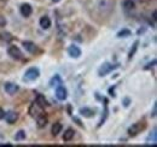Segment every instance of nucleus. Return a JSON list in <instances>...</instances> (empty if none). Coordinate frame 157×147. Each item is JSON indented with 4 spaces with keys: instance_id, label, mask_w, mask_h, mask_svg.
Here are the masks:
<instances>
[{
    "instance_id": "1",
    "label": "nucleus",
    "mask_w": 157,
    "mask_h": 147,
    "mask_svg": "<svg viewBox=\"0 0 157 147\" xmlns=\"http://www.w3.org/2000/svg\"><path fill=\"white\" fill-rule=\"evenodd\" d=\"M145 128H146V123L145 122H137V123L132 124V127H129L128 134H129V136H136L139 133H141Z\"/></svg>"
},
{
    "instance_id": "2",
    "label": "nucleus",
    "mask_w": 157,
    "mask_h": 147,
    "mask_svg": "<svg viewBox=\"0 0 157 147\" xmlns=\"http://www.w3.org/2000/svg\"><path fill=\"white\" fill-rule=\"evenodd\" d=\"M116 68H118L117 64H109V63H105V64H103V65L99 68L98 75L99 76H105L106 74H109L110 71L115 70Z\"/></svg>"
},
{
    "instance_id": "3",
    "label": "nucleus",
    "mask_w": 157,
    "mask_h": 147,
    "mask_svg": "<svg viewBox=\"0 0 157 147\" xmlns=\"http://www.w3.org/2000/svg\"><path fill=\"white\" fill-rule=\"evenodd\" d=\"M39 70L36 68H30L25 71V75H24V81H35L38 77H39Z\"/></svg>"
},
{
    "instance_id": "4",
    "label": "nucleus",
    "mask_w": 157,
    "mask_h": 147,
    "mask_svg": "<svg viewBox=\"0 0 157 147\" xmlns=\"http://www.w3.org/2000/svg\"><path fill=\"white\" fill-rule=\"evenodd\" d=\"M9 55H11L13 59H22L23 58V55H22V52H21V50L18 47H16V46H10L9 47Z\"/></svg>"
},
{
    "instance_id": "5",
    "label": "nucleus",
    "mask_w": 157,
    "mask_h": 147,
    "mask_svg": "<svg viewBox=\"0 0 157 147\" xmlns=\"http://www.w3.org/2000/svg\"><path fill=\"white\" fill-rule=\"evenodd\" d=\"M5 119H6V122L9 123V124H13V123H16V121L18 119V113H16V112H13V111H9L7 113H5Z\"/></svg>"
},
{
    "instance_id": "6",
    "label": "nucleus",
    "mask_w": 157,
    "mask_h": 147,
    "mask_svg": "<svg viewBox=\"0 0 157 147\" xmlns=\"http://www.w3.org/2000/svg\"><path fill=\"white\" fill-rule=\"evenodd\" d=\"M20 11H21V15L23 17H29L32 15V11L33 10H32V6L29 4H23V5H21Z\"/></svg>"
},
{
    "instance_id": "7",
    "label": "nucleus",
    "mask_w": 157,
    "mask_h": 147,
    "mask_svg": "<svg viewBox=\"0 0 157 147\" xmlns=\"http://www.w3.org/2000/svg\"><path fill=\"white\" fill-rule=\"evenodd\" d=\"M56 96L58 98L59 100H65L67 96H68L67 89H65L63 86H58V87L56 88Z\"/></svg>"
},
{
    "instance_id": "8",
    "label": "nucleus",
    "mask_w": 157,
    "mask_h": 147,
    "mask_svg": "<svg viewBox=\"0 0 157 147\" xmlns=\"http://www.w3.org/2000/svg\"><path fill=\"white\" fill-rule=\"evenodd\" d=\"M29 113H30V116H33V117H38L39 115L42 113V107H40L36 103H34V104L30 106V109H29Z\"/></svg>"
},
{
    "instance_id": "9",
    "label": "nucleus",
    "mask_w": 157,
    "mask_h": 147,
    "mask_svg": "<svg viewBox=\"0 0 157 147\" xmlns=\"http://www.w3.org/2000/svg\"><path fill=\"white\" fill-rule=\"evenodd\" d=\"M68 53L70 57H73V58H78L80 55H81V50L78 48V46H70L69 48H68Z\"/></svg>"
},
{
    "instance_id": "10",
    "label": "nucleus",
    "mask_w": 157,
    "mask_h": 147,
    "mask_svg": "<svg viewBox=\"0 0 157 147\" xmlns=\"http://www.w3.org/2000/svg\"><path fill=\"white\" fill-rule=\"evenodd\" d=\"M5 91L6 93H9V94H16V92L18 91V86L17 85H15V83H6L5 85Z\"/></svg>"
},
{
    "instance_id": "11",
    "label": "nucleus",
    "mask_w": 157,
    "mask_h": 147,
    "mask_svg": "<svg viewBox=\"0 0 157 147\" xmlns=\"http://www.w3.org/2000/svg\"><path fill=\"white\" fill-rule=\"evenodd\" d=\"M23 46H24V48H25L29 53H35V52H36V46H35V43H33V42H30V41H24V42H23Z\"/></svg>"
},
{
    "instance_id": "12",
    "label": "nucleus",
    "mask_w": 157,
    "mask_h": 147,
    "mask_svg": "<svg viewBox=\"0 0 157 147\" xmlns=\"http://www.w3.org/2000/svg\"><path fill=\"white\" fill-rule=\"evenodd\" d=\"M40 27L42 29H48L51 27V19L48 18L47 16H44L40 18Z\"/></svg>"
},
{
    "instance_id": "13",
    "label": "nucleus",
    "mask_w": 157,
    "mask_h": 147,
    "mask_svg": "<svg viewBox=\"0 0 157 147\" xmlns=\"http://www.w3.org/2000/svg\"><path fill=\"white\" fill-rule=\"evenodd\" d=\"M62 85H63V81H62L59 75H55V77H52L51 81H50V86L51 87H58V86H62Z\"/></svg>"
},
{
    "instance_id": "14",
    "label": "nucleus",
    "mask_w": 157,
    "mask_h": 147,
    "mask_svg": "<svg viewBox=\"0 0 157 147\" xmlns=\"http://www.w3.org/2000/svg\"><path fill=\"white\" fill-rule=\"evenodd\" d=\"M35 103L39 105L40 107H42V109H45V107L47 106V101H46L45 96L41 95V94H38V96H36V99H35Z\"/></svg>"
},
{
    "instance_id": "15",
    "label": "nucleus",
    "mask_w": 157,
    "mask_h": 147,
    "mask_svg": "<svg viewBox=\"0 0 157 147\" xmlns=\"http://www.w3.org/2000/svg\"><path fill=\"white\" fill-rule=\"evenodd\" d=\"M36 122H38V127L39 128H44L47 124V117L45 115H39L36 117Z\"/></svg>"
},
{
    "instance_id": "16",
    "label": "nucleus",
    "mask_w": 157,
    "mask_h": 147,
    "mask_svg": "<svg viewBox=\"0 0 157 147\" xmlns=\"http://www.w3.org/2000/svg\"><path fill=\"white\" fill-rule=\"evenodd\" d=\"M74 133H75V131L71 128L67 129L65 133H64V135H63V140H64V141H70V140L74 138Z\"/></svg>"
},
{
    "instance_id": "17",
    "label": "nucleus",
    "mask_w": 157,
    "mask_h": 147,
    "mask_svg": "<svg viewBox=\"0 0 157 147\" xmlns=\"http://www.w3.org/2000/svg\"><path fill=\"white\" fill-rule=\"evenodd\" d=\"M62 128H63V127H62V124H60V123H58V122H57V123H55V124L52 126V129H51V133H52V135L57 136L59 133L62 131Z\"/></svg>"
},
{
    "instance_id": "18",
    "label": "nucleus",
    "mask_w": 157,
    "mask_h": 147,
    "mask_svg": "<svg viewBox=\"0 0 157 147\" xmlns=\"http://www.w3.org/2000/svg\"><path fill=\"white\" fill-rule=\"evenodd\" d=\"M81 115L85 116V117H92L94 116V111L93 110H90V109H81Z\"/></svg>"
},
{
    "instance_id": "19",
    "label": "nucleus",
    "mask_w": 157,
    "mask_h": 147,
    "mask_svg": "<svg viewBox=\"0 0 157 147\" xmlns=\"http://www.w3.org/2000/svg\"><path fill=\"white\" fill-rule=\"evenodd\" d=\"M123 6H124L127 10H133V9H134V2H133L132 0H126V1L123 2Z\"/></svg>"
},
{
    "instance_id": "20",
    "label": "nucleus",
    "mask_w": 157,
    "mask_h": 147,
    "mask_svg": "<svg viewBox=\"0 0 157 147\" xmlns=\"http://www.w3.org/2000/svg\"><path fill=\"white\" fill-rule=\"evenodd\" d=\"M15 139H16V141H21V140H24V139H25V133H24L23 130H21V131H18V133L16 134Z\"/></svg>"
},
{
    "instance_id": "21",
    "label": "nucleus",
    "mask_w": 157,
    "mask_h": 147,
    "mask_svg": "<svg viewBox=\"0 0 157 147\" xmlns=\"http://www.w3.org/2000/svg\"><path fill=\"white\" fill-rule=\"evenodd\" d=\"M129 35H131V32L128 29H123V30H121L117 34L118 37H126V36H129Z\"/></svg>"
},
{
    "instance_id": "22",
    "label": "nucleus",
    "mask_w": 157,
    "mask_h": 147,
    "mask_svg": "<svg viewBox=\"0 0 157 147\" xmlns=\"http://www.w3.org/2000/svg\"><path fill=\"white\" fill-rule=\"evenodd\" d=\"M0 39H1V40H5V41H10V40L12 39V36H11L9 33H1V34H0Z\"/></svg>"
},
{
    "instance_id": "23",
    "label": "nucleus",
    "mask_w": 157,
    "mask_h": 147,
    "mask_svg": "<svg viewBox=\"0 0 157 147\" xmlns=\"http://www.w3.org/2000/svg\"><path fill=\"white\" fill-rule=\"evenodd\" d=\"M137 46H138V41L134 43V48H133V51H131V52H129V58H132V57H133V55H134V51L137 50Z\"/></svg>"
},
{
    "instance_id": "24",
    "label": "nucleus",
    "mask_w": 157,
    "mask_h": 147,
    "mask_svg": "<svg viewBox=\"0 0 157 147\" xmlns=\"http://www.w3.org/2000/svg\"><path fill=\"white\" fill-rule=\"evenodd\" d=\"M5 23H6V22H5L4 17H2V16H0V25L2 27V25H5Z\"/></svg>"
},
{
    "instance_id": "25",
    "label": "nucleus",
    "mask_w": 157,
    "mask_h": 147,
    "mask_svg": "<svg viewBox=\"0 0 157 147\" xmlns=\"http://www.w3.org/2000/svg\"><path fill=\"white\" fill-rule=\"evenodd\" d=\"M4 116H5V112H4V110L0 107V119H1V118H4Z\"/></svg>"
},
{
    "instance_id": "26",
    "label": "nucleus",
    "mask_w": 157,
    "mask_h": 147,
    "mask_svg": "<svg viewBox=\"0 0 157 147\" xmlns=\"http://www.w3.org/2000/svg\"><path fill=\"white\" fill-rule=\"evenodd\" d=\"M53 2H58V1H60V0H52Z\"/></svg>"
},
{
    "instance_id": "27",
    "label": "nucleus",
    "mask_w": 157,
    "mask_h": 147,
    "mask_svg": "<svg viewBox=\"0 0 157 147\" xmlns=\"http://www.w3.org/2000/svg\"><path fill=\"white\" fill-rule=\"evenodd\" d=\"M4 1H5V0H4Z\"/></svg>"
}]
</instances>
